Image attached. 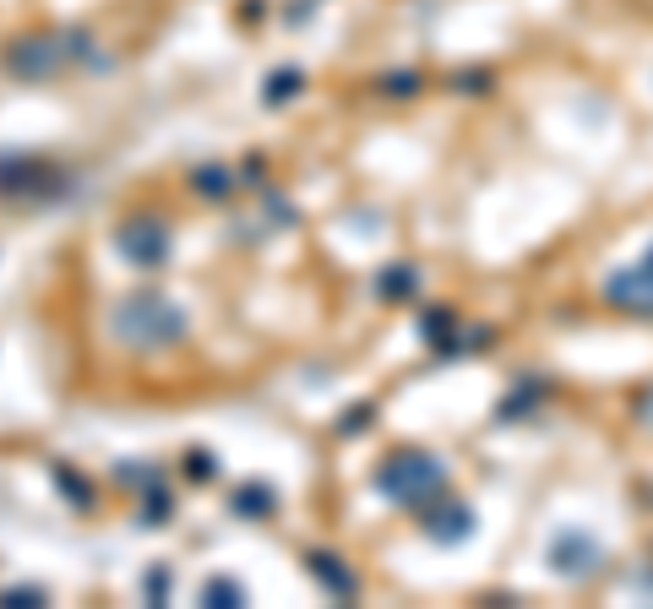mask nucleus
Returning a JSON list of instances; mask_svg holds the SVG:
<instances>
[{
  "mask_svg": "<svg viewBox=\"0 0 653 609\" xmlns=\"http://www.w3.org/2000/svg\"><path fill=\"white\" fill-rule=\"evenodd\" d=\"M196 185H202L207 196H218V191H229V185H234V174H224V169H218V164H207L202 174H196Z\"/></svg>",
  "mask_w": 653,
  "mask_h": 609,
  "instance_id": "nucleus-6",
  "label": "nucleus"
},
{
  "mask_svg": "<svg viewBox=\"0 0 653 609\" xmlns=\"http://www.w3.org/2000/svg\"><path fill=\"white\" fill-rule=\"evenodd\" d=\"M142 588H147V599H164V593H169V571H147Z\"/></svg>",
  "mask_w": 653,
  "mask_h": 609,
  "instance_id": "nucleus-8",
  "label": "nucleus"
},
{
  "mask_svg": "<svg viewBox=\"0 0 653 609\" xmlns=\"http://www.w3.org/2000/svg\"><path fill=\"white\" fill-rule=\"evenodd\" d=\"M186 468H191V479H213V457H207V452H202V457L191 452V457H186Z\"/></svg>",
  "mask_w": 653,
  "mask_h": 609,
  "instance_id": "nucleus-11",
  "label": "nucleus"
},
{
  "mask_svg": "<svg viewBox=\"0 0 653 609\" xmlns=\"http://www.w3.org/2000/svg\"><path fill=\"white\" fill-rule=\"evenodd\" d=\"M202 604H218V609L245 604V588H240V582H229V577H213V582L202 588Z\"/></svg>",
  "mask_w": 653,
  "mask_h": 609,
  "instance_id": "nucleus-4",
  "label": "nucleus"
},
{
  "mask_svg": "<svg viewBox=\"0 0 653 609\" xmlns=\"http://www.w3.org/2000/svg\"><path fill=\"white\" fill-rule=\"evenodd\" d=\"M0 599H6V604H39L44 593H39V588H6Z\"/></svg>",
  "mask_w": 653,
  "mask_h": 609,
  "instance_id": "nucleus-10",
  "label": "nucleus"
},
{
  "mask_svg": "<svg viewBox=\"0 0 653 609\" xmlns=\"http://www.w3.org/2000/svg\"><path fill=\"white\" fill-rule=\"evenodd\" d=\"M60 490H66V495H71V501H77V506L88 501V490H82V479H71V468H60Z\"/></svg>",
  "mask_w": 653,
  "mask_h": 609,
  "instance_id": "nucleus-9",
  "label": "nucleus"
},
{
  "mask_svg": "<svg viewBox=\"0 0 653 609\" xmlns=\"http://www.w3.org/2000/svg\"><path fill=\"white\" fill-rule=\"evenodd\" d=\"M109 332L131 348H169L186 338V310L164 294H126L109 310Z\"/></svg>",
  "mask_w": 653,
  "mask_h": 609,
  "instance_id": "nucleus-1",
  "label": "nucleus"
},
{
  "mask_svg": "<svg viewBox=\"0 0 653 609\" xmlns=\"http://www.w3.org/2000/svg\"><path fill=\"white\" fill-rule=\"evenodd\" d=\"M267 506H273V490H262V484H251L245 495H234V512H256V517H262Z\"/></svg>",
  "mask_w": 653,
  "mask_h": 609,
  "instance_id": "nucleus-5",
  "label": "nucleus"
},
{
  "mask_svg": "<svg viewBox=\"0 0 653 609\" xmlns=\"http://www.w3.org/2000/svg\"><path fill=\"white\" fill-rule=\"evenodd\" d=\"M115 245H120V256L137 261V267H158V261L169 256V229L153 213H137L115 229Z\"/></svg>",
  "mask_w": 653,
  "mask_h": 609,
  "instance_id": "nucleus-2",
  "label": "nucleus"
},
{
  "mask_svg": "<svg viewBox=\"0 0 653 609\" xmlns=\"http://www.w3.org/2000/svg\"><path fill=\"white\" fill-rule=\"evenodd\" d=\"M294 87H300V77H294V71H273V77H267V104H278V98H289Z\"/></svg>",
  "mask_w": 653,
  "mask_h": 609,
  "instance_id": "nucleus-7",
  "label": "nucleus"
},
{
  "mask_svg": "<svg viewBox=\"0 0 653 609\" xmlns=\"http://www.w3.org/2000/svg\"><path fill=\"white\" fill-rule=\"evenodd\" d=\"M6 60H11V71H17V77L39 82V77H49V71L60 66V49H55V44H44V39H28V44L11 49Z\"/></svg>",
  "mask_w": 653,
  "mask_h": 609,
  "instance_id": "nucleus-3",
  "label": "nucleus"
}]
</instances>
